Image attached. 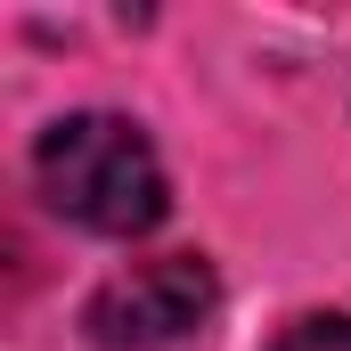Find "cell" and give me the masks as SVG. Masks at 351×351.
<instances>
[{
	"mask_svg": "<svg viewBox=\"0 0 351 351\" xmlns=\"http://www.w3.org/2000/svg\"><path fill=\"white\" fill-rule=\"evenodd\" d=\"M33 180L49 196L58 221H74L90 237H147L172 213L164 164L147 147V131L131 114H66L41 131L33 147Z\"/></svg>",
	"mask_w": 351,
	"mask_h": 351,
	"instance_id": "obj_1",
	"label": "cell"
},
{
	"mask_svg": "<svg viewBox=\"0 0 351 351\" xmlns=\"http://www.w3.org/2000/svg\"><path fill=\"white\" fill-rule=\"evenodd\" d=\"M269 351H351V319H335V311H311V319H294V327H286Z\"/></svg>",
	"mask_w": 351,
	"mask_h": 351,
	"instance_id": "obj_3",
	"label": "cell"
},
{
	"mask_svg": "<svg viewBox=\"0 0 351 351\" xmlns=\"http://www.w3.org/2000/svg\"><path fill=\"white\" fill-rule=\"evenodd\" d=\"M221 286H213V262L204 254H164V262H139L123 278L98 286L90 302V335L106 351H156V343H180L213 319Z\"/></svg>",
	"mask_w": 351,
	"mask_h": 351,
	"instance_id": "obj_2",
	"label": "cell"
}]
</instances>
